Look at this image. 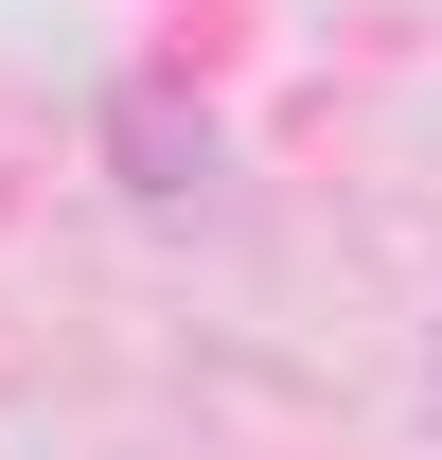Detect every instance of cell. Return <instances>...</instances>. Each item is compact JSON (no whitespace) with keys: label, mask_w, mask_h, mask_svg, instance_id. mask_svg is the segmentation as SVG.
<instances>
[{"label":"cell","mask_w":442,"mask_h":460,"mask_svg":"<svg viewBox=\"0 0 442 460\" xmlns=\"http://www.w3.org/2000/svg\"><path fill=\"white\" fill-rule=\"evenodd\" d=\"M107 160H124V195L177 213V195H213V124L177 107V89H124V107H107Z\"/></svg>","instance_id":"1"}]
</instances>
